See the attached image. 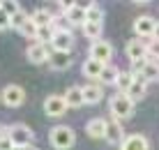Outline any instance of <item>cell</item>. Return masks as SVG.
<instances>
[{"instance_id":"obj_1","label":"cell","mask_w":159,"mask_h":150,"mask_svg":"<svg viewBox=\"0 0 159 150\" xmlns=\"http://www.w3.org/2000/svg\"><path fill=\"white\" fill-rule=\"evenodd\" d=\"M48 138H51V146L56 148V150H69V148L74 146V141H76V134H74L72 127L58 125V127H53V129H51Z\"/></svg>"},{"instance_id":"obj_2","label":"cell","mask_w":159,"mask_h":150,"mask_svg":"<svg viewBox=\"0 0 159 150\" xmlns=\"http://www.w3.org/2000/svg\"><path fill=\"white\" fill-rule=\"evenodd\" d=\"M111 113H113V118H118V120L129 118V115L134 113V102H131L127 95H122V92H116V95L111 97Z\"/></svg>"},{"instance_id":"obj_3","label":"cell","mask_w":159,"mask_h":150,"mask_svg":"<svg viewBox=\"0 0 159 150\" xmlns=\"http://www.w3.org/2000/svg\"><path fill=\"white\" fill-rule=\"evenodd\" d=\"M9 138H12L14 148H21V150H28V143H32V129L25 125H12L9 127Z\"/></svg>"},{"instance_id":"obj_4","label":"cell","mask_w":159,"mask_h":150,"mask_svg":"<svg viewBox=\"0 0 159 150\" xmlns=\"http://www.w3.org/2000/svg\"><path fill=\"white\" fill-rule=\"evenodd\" d=\"M67 109H69V104L65 99V95H51L44 102V111H46L48 118H60V115H65Z\"/></svg>"},{"instance_id":"obj_5","label":"cell","mask_w":159,"mask_h":150,"mask_svg":"<svg viewBox=\"0 0 159 150\" xmlns=\"http://www.w3.org/2000/svg\"><path fill=\"white\" fill-rule=\"evenodd\" d=\"M90 58L92 60H99V63H104V65H108V60L113 58V46L108 42H104V40L95 42L90 46Z\"/></svg>"},{"instance_id":"obj_6","label":"cell","mask_w":159,"mask_h":150,"mask_svg":"<svg viewBox=\"0 0 159 150\" xmlns=\"http://www.w3.org/2000/svg\"><path fill=\"white\" fill-rule=\"evenodd\" d=\"M23 99H25V92H23V88H21V86H7V88L2 90V102L7 104L9 109L21 106V104H23Z\"/></svg>"},{"instance_id":"obj_7","label":"cell","mask_w":159,"mask_h":150,"mask_svg":"<svg viewBox=\"0 0 159 150\" xmlns=\"http://www.w3.org/2000/svg\"><path fill=\"white\" fill-rule=\"evenodd\" d=\"M155 28H157V21L152 19V16H148V14L139 16V19L134 21V32L139 37H152L155 35Z\"/></svg>"},{"instance_id":"obj_8","label":"cell","mask_w":159,"mask_h":150,"mask_svg":"<svg viewBox=\"0 0 159 150\" xmlns=\"http://www.w3.org/2000/svg\"><path fill=\"white\" fill-rule=\"evenodd\" d=\"M28 60L30 63H35V65H42V63H48V58H51V51L46 49V44H30L28 46Z\"/></svg>"},{"instance_id":"obj_9","label":"cell","mask_w":159,"mask_h":150,"mask_svg":"<svg viewBox=\"0 0 159 150\" xmlns=\"http://www.w3.org/2000/svg\"><path fill=\"white\" fill-rule=\"evenodd\" d=\"M127 55H129L131 63L148 60V44H143L141 40H129L127 42Z\"/></svg>"},{"instance_id":"obj_10","label":"cell","mask_w":159,"mask_h":150,"mask_svg":"<svg viewBox=\"0 0 159 150\" xmlns=\"http://www.w3.org/2000/svg\"><path fill=\"white\" fill-rule=\"evenodd\" d=\"M48 65H51V69H56V72L67 69L69 65H72V51H53L51 58H48Z\"/></svg>"},{"instance_id":"obj_11","label":"cell","mask_w":159,"mask_h":150,"mask_svg":"<svg viewBox=\"0 0 159 150\" xmlns=\"http://www.w3.org/2000/svg\"><path fill=\"white\" fill-rule=\"evenodd\" d=\"M120 150H150V143L143 134H131L120 143Z\"/></svg>"},{"instance_id":"obj_12","label":"cell","mask_w":159,"mask_h":150,"mask_svg":"<svg viewBox=\"0 0 159 150\" xmlns=\"http://www.w3.org/2000/svg\"><path fill=\"white\" fill-rule=\"evenodd\" d=\"M65 16H67V21H69L72 26H81V28H83V26L88 23V9L79 7L76 2L67 9V12H65Z\"/></svg>"},{"instance_id":"obj_13","label":"cell","mask_w":159,"mask_h":150,"mask_svg":"<svg viewBox=\"0 0 159 150\" xmlns=\"http://www.w3.org/2000/svg\"><path fill=\"white\" fill-rule=\"evenodd\" d=\"M106 125H108V120L92 118L90 123L85 125V132H88V136H90V138H104V136H106Z\"/></svg>"},{"instance_id":"obj_14","label":"cell","mask_w":159,"mask_h":150,"mask_svg":"<svg viewBox=\"0 0 159 150\" xmlns=\"http://www.w3.org/2000/svg\"><path fill=\"white\" fill-rule=\"evenodd\" d=\"M51 46H53V51H72V46H74V35H72V32H56Z\"/></svg>"},{"instance_id":"obj_15","label":"cell","mask_w":159,"mask_h":150,"mask_svg":"<svg viewBox=\"0 0 159 150\" xmlns=\"http://www.w3.org/2000/svg\"><path fill=\"white\" fill-rule=\"evenodd\" d=\"M104 97V88L97 86V83H88V86H83V102L85 104H97L102 102Z\"/></svg>"},{"instance_id":"obj_16","label":"cell","mask_w":159,"mask_h":150,"mask_svg":"<svg viewBox=\"0 0 159 150\" xmlns=\"http://www.w3.org/2000/svg\"><path fill=\"white\" fill-rule=\"evenodd\" d=\"M125 132H122V125H120V120H108V125H106V141L108 143H120V141H125Z\"/></svg>"},{"instance_id":"obj_17","label":"cell","mask_w":159,"mask_h":150,"mask_svg":"<svg viewBox=\"0 0 159 150\" xmlns=\"http://www.w3.org/2000/svg\"><path fill=\"white\" fill-rule=\"evenodd\" d=\"M157 79H159V63H152V60H148L143 72L136 76V81H143V83H150V81H157Z\"/></svg>"},{"instance_id":"obj_18","label":"cell","mask_w":159,"mask_h":150,"mask_svg":"<svg viewBox=\"0 0 159 150\" xmlns=\"http://www.w3.org/2000/svg\"><path fill=\"white\" fill-rule=\"evenodd\" d=\"M104 67H106L104 63L88 58L85 63H83V74L88 76V79H99V76H102V72H104Z\"/></svg>"},{"instance_id":"obj_19","label":"cell","mask_w":159,"mask_h":150,"mask_svg":"<svg viewBox=\"0 0 159 150\" xmlns=\"http://www.w3.org/2000/svg\"><path fill=\"white\" fill-rule=\"evenodd\" d=\"M65 99H67L69 109H79L81 104H85V102H83V88H79V86H72L67 92H65Z\"/></svg>"},{"instance_id":"obj_20","label":"cell","mask_w":159,"mask_h":150,"mask_svg":"<svg viewBox=\"0 0 159 150\" xmlns=\"http://www.w3.org/2000/svg\"><path fill=\"white\" fill-rule=\"evenodd\" d=\"M134 74L131 72H120V76H118V81H116V88H118V92H122V95H127V90L131 86H134Z\"/></svg>"},{"instance_id":"obj_21","label":"cell","mask_w":159,"mask_h":150,"mask_svg":"<svg viewBox=\"0 0 159 150\" xmlns=\"http://www.w3.org/2000/svg\"><path fill=\"white\" fill-rule=\"evenodd\" d=\"M30 19L35 21V23L39 26V28H44V26H51V23H53V14L48 12L46 7H39V9H35V14H32Z\"/></svg>"},{"instance_id":"obj_22","label":"cell","mask_w":159,"mask_h":150,"mask_svg":"<svg viewBox=\"0 0 159 150\" xmlns=\"http://www.w3.org/2000/svg\"><path fill=\"white\" fill-rule=\"evenodd\" d=\"M145 92H148V83H143V81H134V86L127 90V97L131 99V102H136V99H143Z\"/></svg>"},{"instance_id":"obj_23","label":"cell","mask_w":159,"mask_h":150,"mask_svg":"<svg viewBox=\"0 0 159 150\" xmlns=\"http://www.w3.org/2000/svg\"><path fill=\"white\" fill-rule=\"evenodd\" d=\"M102 28H104V26H99V23H85V26H83V35L88 37V40H92V42H99Z\"/></svg>"},{"instance_id":"obj_24","label":"cell","mask_w":159,"mask_h":150,"mask_svg":"<svg viewBox=\"0 0 159 150\" xmlns=\"http://www.w3.org/2000/svg\"><path fill=\"white\" fill-rule=\"evenodd\" d=\"M118 76H120V72L113 67V65H106L104 72H102V76H99V81H102V83H113V86H116Z\"/></svg>"},{"instance_id":"obj_25","label":"cell","mask_w":159,"mask_h":150,"mask_svg":"<svg viewBox=\"0 0 159 150\" xmlns=\"http://www.w3.org/2000/svg\"><path fill=\"white\" fill-rule=\"evenodd\" d=\"M88 23H99V26L104 23V9H102L97 2L88 9Z\"/></svg>"},{"instance_id":"obj_26","label":"cell","mask_w":159,"mask_h":150,"mask_svg":"<svg viewBox=\"0 0 159 150\" xmlns=\"http://www.w3.org/2000/svg\"><path fill=\"white\" fill-rule=\"evenodd\" d=\"M19 32H21L23 37H30V40H37V32H39V26H37V23H35L32 19H28V21H25V26L21 28Z\"/></svg>"},{"instance_id":"obj_27","label":"cell","mask_w":159,"mask_h":150,"mask_svg":"<svg viewBox=\"0 0 159 150\" xmlns=\"http://www.w3.org/2000/svg\"><path fill=\"white\" fill-rule=\"evenodd\" d=\"M0 9H2V12L9 16V19H12L14 14L21 12V5L16 2V0H2V2H0Z\"/></svg>"},{"instance_id":"obj_28","label":"cell","mask_w":159,"mask_h":150,"mask_svg":"<svg viewBox=\"0 0 159 150\" xmlns=\"http://www.w3.org/2000/svg\"><path fill=\"white\" fill-rule=\"evenodd\" d=\"M28 19H30V16L25 14L23 9H21L19 14H14V16H12V28H16V30H21V28L25 26V21H28Z\"/></svg>"},{"instance_id":"obj_29","label":"cell","mask_w":159,"mask_h":150,"mask_svg":"<svg viewBox=\"0 0 159 150\" xmlns=\"http://www.w3.org/2000/svg\"><path fill=\"white\" fill-rule=\"evenodd\" d=\"M148 58H152V63H159V42L152 40L148 44Z\"/></svg>"},{"instance_id":"obj_30","label":"cell","mask_w":159,"mask_h":150,"mask_svg":"<svg viewBox=\"0 0 159 150\" xmlns=\"http://www.w3.org/2000/svg\"><path fill=\"white\" fill-rule=\"evenodd\" d=\"M7 28H12V19L0 9V30H7Z\"/></svg>"},{"instance_id":"obj_31","label":"cell","mask_w":159,"mask_h":150,"mask_svg":"<svg viewBox=\"0 0 159 150\" xmlns=\"http://www.w3.org/2000/svg\"><path fill=\"white\" fill-rule=\"evenodd\" d=\"M0 150H14V143H12V138H9V136L0 138Z\"/></svg>"},{"instance_id":"obj_32","label":"cell","mask_w":159,"mask_h":150,"mask_svg":"<svg viewBox=\"0 0 159 150\" xmlns=\"http://www.w3.org/2000/svg\"><path fill=\"white\" fill-rule=\"evenodd\" d=\"M7 134H9V129H7V127H2V125H0V138H5Z\"/></svg>"},{"instance_id":"obj_33","label":"cell","mask_w":159,"mask_h":150,"mask_svg":"<svg viewBox=\"0 0 159 150\" xmlns=\"http://www.w3.org/2000/svg\"><path fill=\"white\" fill-rule=\"evenodd\" d=\"M152 40L159 42V21H157V28H155V35H152Z\"/></svg>"},{"instance_id":"obj_34","label":"cell","mask_w":159,"mask_h":150,"mask_svg":"<svg viewBox=\"0 0 159 150\" xmlns=\"http://www.w3.org/2000/svg\"><path fill=\"white\" fill-rule=\"evenodd\" d=\"M14 150H21V148H14Z\"/></svg>"},{"instance_id":"obj_35","label":"cell","mask_w":159,"mask_h":150,"mask_svg":"<svg viewBox=\"0 0 159 150\" xmlns=\"http://www.w3.org/2000/svg\"><path fill=\"white\" fill-rule=\"evenodd\" d=\"M32 150H37V148H32Z\"/></svg>"}]
</instances>
